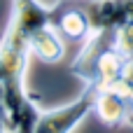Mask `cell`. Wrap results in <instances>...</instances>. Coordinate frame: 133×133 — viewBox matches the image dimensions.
I'll return each instance as SVG.
<instances>
[{
	"label": "cell",
	"instance_id": "1",
	"mask_svg": "<svg viewBox=\"0 0 133 133\" xmlns=\"http://www.w3.org/2000/svg\"><path fill=\"white\" fill-rule=\"evenodd\" d=\"M94 103H96V87L84 84V91L72 103L54 110H42L33 133H72L94 112Z\"/></svg>",
	"mask_w": 133,
	"mask_h": 133
},
{
	"label": "cell",
	"instance_id": "2",
	"mask_svg": "<svg viewBox=\"0 0 133 133\" xmlns=\"http://www.w3.org/2000/svg\"><path fill=\"white\" fill-rule=\"evenodd\" d=\"M131 96L119 94L117 89L103 87L96 89V103H94V115L98 117L101 124L105 126H122L126 124V117L131 112Z\"/></svg>",
	"mask_w": 133,
	"mask_h": 133
},
{
	"label": "cell",
	"instance_id": "3",
	"mask_svg": "<svg viewBox=\"0 0 133 133\" xmlns=\"http://www.w3.org/2000/svg\"><path fill=\"white\" fill-rule=\"evenodd\" d=\"M91 30H115L119 23L133 21V0H98L89 5Z\"/></svg>",
	"mask_w": 133,
	"mask_h": 133
},
{
	"label": "cell",
	"instance_id": "4",
	"mask_svg": "<svg viewBox=\"0 0 133 133\" xmlns=\"http://www.w3.org/2000/svg\"><path fill=\"white\" fill-rule=\"evenodd\" d=\"M28 47H30V56L44 61V63H58L65 54V44H63V37L56 28V23H47L42 26L40 30H35L28 40Z\"/></svg>",
	"mask_w": 133,
	"mask_h": 133
},
{
	"label": "cell",
	"instance_id": "5",
	"mask_svg": "<svg viewBox=\"0 0 133 133\" xmlns=\"http://www.w3.org/2000/svg\"><path fill=\"white\" fill-rule=\"evenodd\" d=\"M56 28L63 37L68 40H87L89 33H91V19H89V12L87 9H68L58 16L56 21Z\"/></svg>",
	"mask_w": 133,
	"mask_h": 133
},
{
	"label": "cell",
	"instance_id": "6",
	"mask_svg": "<svg viewBox=\"0 0 133 133\" xmlns=\"http://www.w3.org/2000/svg\"><path fill=\"white\" fill-rule=\"evenodd\" d=\"M112 47L124 58L133 56V21H124L112 30Z\"/></svg>",
	"mask_w": 133,
	"mask_h": 133
},
{
	"label": "cell",
	"instance_id": "7",
	"mask_svg": "<svg viewBox=\"0 0 133 133\" xmlns=\"http://www.w3.org/2000/svg\"><path fill=\"white\" fill-rule=\"evenodd\" d=\"M122 82L131 89V94H133V56H129V58H124V65H122Z\"/></svg>",
	"mask_w": 133,
	"mask_h": 133
},
{
	"label": "cell",
	"instance_id": "8",
	"mask_svg": "<svg viewBox=\"0 0 133 133\" xmlns=\"http://www.w3.org/2000/svg\"><path fill=\"white\" fill-rule=\"evenodd\" d=\"M0 133H7V126H5V108H2V98H0Z\"/></svg>",
	"mask_w": 133,
	"mask_h": 133
},
{
	"label": "cell",
	"instance_id": "9",
	"mask_svg": "<svg viewBox=\"0 0 133 133\" xmlns=\"http://www.w3.org/2000/svg\"><path fill=\"white\" fill-rule=\"evenodd\" d=\"M89 2H98V0H89Z\"/></svg>",
	"mask_w": 133,
	"mask_h": 133
},
{
	"label": "cell",
	"instance_id": "10",
	"mask_svg": "<svg viewBox=\"0 0 133 133\" xmlns=\"http://www.w3.org/2000/svg\"><path fill=\"white\" fill-rule=\"evenodd\" d=\"M131 103H133V98H131Z\"/></svg>",
	"mask_w": 133,
	"mask_h": 133
}]
</instances>
